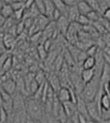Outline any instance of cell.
<instances>
[{
  "label": "cell",
  "instance_id": "obj_18",
  "mask_svg": "<svg viewBox=\"0 0 110 123\" xmlns=\"http://www.w3.org/2000/svg\"><path fill=\"white\" fill-rule=\"evenodd\" d=\"M53 4H54L55 8L58 10L60 12L62 13V15L67 17L68 7H67V6L65 5V3H63V0H53Z\"/></svg>",
  "mask_w": 110,
  "mask_h": 123
},
{
  "label": "cell",
  "instance_id": "obj_19",
  "mask_svg": "<svg viewBox=\"0 0 110 123\" xmlns=\"http://www.w3.org/2000/svg\"><path fill=\"white\" fill-rule=\"evenodd\" d=\"M35 80L39 85H43L44 83L46 82V74L41 70L38 71L35 75Z\"/></svg>",
  "mask_w": 110,
  "mask_h": 123
},
{
  "label": "cell",
  "instance_id": "obj_3",
  "mask_svg": "<svg viewBox=\"0 0 110 123\" xmlns=\"http://www.w3.org/2000/svg\"><path fill=\"white\" fill-rule=\"evenodd\" d=\"M86 109L87 114L91 121H95V122H101L100 117V112H99V107L95 101L86 103Z\"/></svg>",
  "mask_w": 110,
  "mask_h": 123
},
{
  "label": "cell",
  "instance_id": "obj_27",
  "mask_svg": "<svg viewBox=\"0 0 110 123\" xmlns=\"http://www.w3.org/2000/svg\"><path fill=\"white\" fill-rule=\"evenodd\" d=\"M38 55H39V58L41 59V60L45 61L46 59V57L48 56V52L45 50V49H44L43 45L42 44H39V46H38Z\"/></svg>",
  "mask_w": 110,
  "mask_h": 123
},
{
  "label": "cell",
  "instance_id": "obj_35",
  "mask_svg": "<svg viewBox=\"0 0 110 123\" xmlns=\"http://www.w3.org/2000/svg\"><path fill=\"white\" fill-rule=\"evenodd\" d=\"M46 122H47V123H61L57 118L53 117L50 114H47Z\"/></svg>",
  "mask_w": 110,
  "mask_h": 123
},
{
  "label": "cell",
  "instance_id": "obj_28",
  "mask_svg": "<svg viewBox=\"0 0 110 123\" xmlns=\"http://www.w3.org/2000/svg\"><path fill=\"white\" fill-rule=\"evenodd\" d=\"M24 3H25V1H12L10 4L13 7V11H17V10L24 8Z\"/></svg>",
  "mask_w": 110,
  "mask_h": 123
},
{
  "label": "cell",
  "instance_id": "obj_8",
  "mask_svg": "<svg viewBox=\"0 0 110 123\" xmlns=\"http://www.w3.org/2000/svg\"><path fill=\"white\" fill-rule=\"evenodd\" d=\"M70 25V22L67 19V17L66 16H62L60 18L56 21V27H57L58 31L59 34H63V35H66L68 27Z\"/></svg>",
  "mask_w": 110,
  "mask_h": 123
},
{
  "label": "cell",
  "instance_id": "obj_40",
  "mask_svg": "<svg viewBox=\"0 0 110 123\" xmlns=\"http://www.w3.org/2000/svg\"><path fill=\"white\" fill-rule=\"evenodd\" d=\"M103 123H110V118L108 119V120H106V121H104Z\"/></svg>",
  "mask_w": 110,
  "mask_h": 123
},
{
  "label": "cell",
  "instance_id": "obj_24",
  "mask_svg": "<svg viewBox=\"0 0 110 123\" xmlns=\"http://www.w3.org/2000/svg\"><path fill=\"white\" fill-rule=\"evenodd\" d=\"M77 23L79 24L81 26H85V25H87L91 24V22L90 21V20L88 19V17H86V16L81 15V14H80L79 17H78Z\"/></svg>",
  "mask_w": 110,
  "mask_h": 123
},
{
  "label": "cell",
  "instance_id": "obj_1",
  "mask_svg": "<svg viewBox=\"0 0 110 123\" xmlns=\"http://www.w3.org/2000/svg\"><path fill=\"white\" fill-rule=\"evenodd\" d=\"M26 112L30 118L34 122H42L45 115V108L43 104L33 98L26 99Z\"/></svg>",
  "mask_w": 110,
  "mask_h": 123
},
{
  "label": "cell",
  "instance_id": "obj_17",
  "mask_svg": "<svg viewBox=\"0 0 110 123\" xmlns=\"http://www.w3.org/2000/svg\"><path fill=\"white\" fill-rule=\"evenodd\" d=\"M45 7V17H47L49 20L51 19L52 14H53V11L55 10L54 4H53V1L51 0H44Z\"/></svg>",
  "mask_w": 110,
  "mask_h": 123
},
{
  "label": "cell",
  "instance_id": "obj_36",
  "mask_svg": "<svg viewBox=\"0 0 110 123\" xmlns=\"http://www.w3.org/2000/svg\"><path fill=\"white\" fill-rule=\"evenodd\" d=\"M34 3H35L34 0H27V1H25V3H24V8H25V10H27L30 7H32Z\"/></svg>",
  "mask_w": 110,
  "mask_h": 123
},
{
  "label": "cell",
  "instance_id": "obj_26",
  "mask_svg": "<svg viewBox=\"0 0 110 123\" xmlns=\"http://www.w3.org/2000/svg\"><path fill=\"white\" fill-rule=\"evenodd\" d=\"M24 15H25V9L22 8V9L17 10V11H14L13 17L15 20H17V21H21L23 20Z\"/></svg>",
  "mask_w": 110,
  "mask_h": 123
},
{
  "label": "cell",
  "instance_id": "obj_7",
  "mask_svg": "<svg viewBox=\"0 0 110 123\" xmlns=\"http://www.w3.org/2000/svg\"><path fill=\"white\" fill-rule=\"evenodd\" d=\"M46 80H48V84L49 86L53 89V90L55 92V94L58 92L61 88V81L59 77L55 73H50L49 76H46Z\"/></svg>",
  "mask_w": 110,
  "mask_h": 123
},
{
  "label": "cell",
  "instance_id": "obj_39",
  "mask_svg": "<svg viewBox=\"0 0 110 123\" xmlns=\"http://www.w3.org/2000/svg\"><path fill=\"white\" fill-rule=\"evenodd\" d=\"M4 2H3V1H0V10H1V8H2V7H3V5L4 4Z\"/></svg>",
  "mask_w": 110,
  "mask_h": 123
},
{
  "label": "cell",
  "instance_id": "obj_41",
  "mask_svg": "<svg viewBox=\"0 0 110 123\" xmlns=\"http://www.w3.org/2000/svg\"><path fill=\"white\" fill-rule=\"evenodd\" d=\"M65 123H72V122L71 121V119H68V120H67Z\"/></svg>",
  "mask_w": 110,
  "mask_h": 123
},
{
  "label": "cell",
  "instance_id": "obj_29",
  "mask_svg": "<svg viewBox=\"0 0 110 123\" xmlns=\"http://www.w3.org/2000/svg\"><path fill=\"white\" fill-rule=\"evenodd\" d=\"M39 87V85L38 84L36 81L35 80V79H34V80L31 81V85H30V86H29V94L33 95L38 90Z\"/></svg>",
  "mask_w": 110,
  "mask_h": 123
},
{
  "label": "cell",
  "instance_id": "obj_25",
  "mask_svg": "<svg viewBox=\"0 0 110 123\" xmlns=\"http://www.w3.org/2000/svg\"><path fill=\"white\" fill-rule=\"evenodd\" d=\"M98 50H99V48L96 46V44H93L86 49L85 53H86L87 57H95Z\"/></svg>",
  "mask_w": 110,
  "mask_h": 123
},
{
  "label": "cell",
  "instance_id": "obj_4",
  "mask_svg": "<svg viewBox=\"0 0 110 123\" xmlns=\"http://www.w3.org/2000/svg\"><path fill=\"white\" fill-rule=\"evenodd\" d=\"M26 108V99L24 95L16 93L13 97V111L14 112H18Z\"/></svg>",
  "mask_w": 110,
  "mask_h": 123
},
{
  "label": "cell",
  "instance_id": "obj_38",
  "mask_svg": "<svg viewBox=\"0 0 110 123\" xmlns=\"http://www.w3.org/2000/svg\"><path fill=\"white\" fill-rule=\"evenodd\" d=\"M107 87H108V90H109V92L110 94V81L109 83H107Z\"/></svg>",
  "mask_w": 110,
  "mask_h": 123
},
{
  "label": "cell",
  "instance_id": "obj_34",
  "mask_svg": "<svg viewBox=\"0 0 110 123\" xmlns=\"http://www.w3.org/2000/svg\"><path fill=\"white\" fill-rule=\"evenodd\" d=\"M10 54H8V53H7V51H6L5 53H3V54H1L0 55V69L2 68V67H3V63L5 62V61H6V59L8 57Z\"/></svg>",
  "mask_w": 110,
  "mask_h": 123
},
{
  "label": "cell",
  "instance_id": "obj_33",
  "mask_svg": "<svg viewBox=\"0 0 110 123\" xmlns=\"http://www.w3.org/2000/svg\"><path fill=\"white\" fill-rule=\"evenodd\" d=\"M63 3H65V5L67 7H70L77 6V3H79V1H77V0H63Z\"/></svg>",
  "mask_w": 110,
  "mask_h": 123
},
{
  "label": "cell",
  "instance_id": "obj_23",
  "mask_svg": "<svg viewBox=\"0 0 110 123\" xmlns=\"http://www.w3.org/2000/svg\"><path fill=\"white\" fill-rule=\"evenodd\" d=\"M87 3H88V4L90 5V7H91L92 11L97 12H99V14H101L100 8H99V1H97V0H88Z\"/></svg>",
  "mask_w": 110,
  "mask_h": 123
},
{
  "label": "cell",
  "instance_id": "obj_22",
  "mask_svg": "<svg viewBox=\"0 0 110 123\" xmlns=\"http://www.w3.org/2000/svg\"><path fill=\"white\" fill-rule=\"evenodd\" d=\"M35 6L38 10L39 13L40 15L45 16V7L44 0H35Z\"/></svg>",
  "mask_w": 110,
  "mask_h": 123
},
{
  "label": "cell",
  "instance_id": "obj_20",
  "mask_svg": "<svg viewBox=\"0 0 110 123\" xmlns=\"http://www.w3.org/2000/svg\"><path fill=\"white\" fill-rule=\"evenodd\" d=\"M86 17H88V19L90 20V21H91V23L99 21L100 19L102 18V15L95 11H91V12H89L86 15Z\"/></svg>",
  "mask_w": 110,
  "mask_h": 123
},
{
  "label": "cell",
  "instance_id": "obj_30",
  "mask_svg": "<svg viewBox=\"0 0 110 123\" xmlns=\"http://www.w3.org/2000/svg\"><path fill=\"white\" fill-rule=\"evenodd\" d=\"M24 30L25 29V25H24L23 21H19L17 24H16V31H17V35H21V33L24 32Z\"/></svg>",
  "mask_w": 110,
  "mask_h": 123
},
{
  "label": "cell",
  "instance_id": "obj_21",
  "mask_svg": "<svg viewBox=\"0 0 110 123\" xmlns=\"http://www.w3.org/2000/svg\"><path fill=\"white\" fill-rule=\"evenodd\" d=\"M13 57L12 55H9L8 57L6 59L5 62L3 63L1 70L3 71V72H7V71L11 69V67H13Z\"/></svg>",
  "mask_w": 110,
  "mask_h": 123
},
{
  "label": "cell",
  "instance_id": "obj_15",
  "mask_svg": "<svg viewBox=\"0 0 110 123\" xmlns=\"http://www.w3.org/2000/svg\"><path fill=\"white\" fill-rule=\"evenodd\" d=\"M77 7L81 15L86 16L88 13L92 11L90 5L88 4L87 1H84V0H80L77 5Z\"/></svg>",
  "mask_w": 110,
  "mask_h": 123
},
{
  "label": "cell",
  "instance_id": "obj_11",
  "mask_svg": "<svg viewBox=\"0 0 110 123\" xmlns=\"http://www.w3.org/2000/svg\"><path fill=\"white\" fill-rule=\"evenodd\" d=\"M95 76V69H91V70H82L81 72V79L82 80L84 85H86L89 82L93 80V78Z\"/></svg>",
  "mask_w": 110,
  "mask_h": 123
},
{
  "label": "cell",
  "instance_id": "obj_9",
  "mask_svg": "<svg viewBox=\"0 0 110 123\" xmlns=\"http://www.w3.org/2000/svg\"><path fill=\"white\" fill-rule=\"evenodd\" d=\"M76 108H77V111L78 113L86 117L90 120L89 117H88V114H87L86 102H85L80 95H77V103H76Z\"/></svg>",
  "mask_w": 110,
  "mask_h": 123
},
{
  "label": "cell",
  "instance_id": "obj_12",
  "mask_svg": "<svg viewBox=\"0 0 110 123\" xmlns=\"http://www.w3.org/2000/svg\"><path fill=\"white\" fill-rule=\"evenodd\" d=\"M2 43L6 50H10L13 47V44L15 43V37L8 33H5L2 38Z\"/></svg>",
  "mask_w": 110,
  "mask_h": 123
},
{
  "label": "cell",
  "instance_id": "obj_10",
  "mask_svg": "<svg viewBox=\"0 0 110 123\" xmlns=\"http://www.w3.org/2000/svg\"><path fill=\"white\" fill-rule=\"evenodd\" d=\"M62 105H63V110H64L66 115H67V117L69 119L71 118L74 114H76L77 112V108H76V104H74L71 101L63 103V104H62Z\"/></svg>",
  "mask_w": 110,
  "mask_h": 123
},
{
  "label": "cell",
  "instance_id": "obj_31",
  "mask_svg": "<svg viewBox=\"0 0 110 123\" xmlns=\"http://www.w3.org/2000/svg\"><path fill=\"white\" fill-rule=\"evenodd\" d=\"M42 45H43L44 49H45V50L47 51L48 53H49V51L51 50L52 45H53V43H52V39H47V40H45V42L42 43Z\"/></svg>",
  "mask_w": 110,
  "mask_h": 123
},
{
  "label": "cell",
  "instance_id": "obj_13",
  "mask_svg": "<svg viewBox=\"0 0 110 123\" xmlns=\"http://www.w3.org/2000/svg\"><path fill=\"white\" fill-rule=\"evenodd\" d=\"M79 16H80V12H79V11H78L77 6L68 7L67 17V19H68L70 23L77 22Z\"/></svg>",
  "mask_w": 110,
  "mask_h": 123
},
{
  "label": "cell",
  "instance_id": "obj_6",
  "mask_svg": "<svg viewBox=\"0 0 110 123\" xmlns=\"http://www.w3.org/2000/svg\"><path fill=\"white\" fill-rule=\"evenodd\" d=\"M1 90L6 92L7 94L13 96V94H16L17 92V85H16V81L13 80V79H9V80L4 81L2 84H0Z\"/></svg>",
  "mask_w": 110,
  "mask_h": 123
},
{
  "label": "cell",
  "instance_id": "obj_37",
  "mask_svg": "<svg viewBox=\"0 0 110 123\" xmlns=\"http://www.w3.org/2000/svg\"><path fill=\"white\" fill-rule=\"evenodd\" d=\"M5 21H6V19L3 18L2 16H0V28H2V27H3V24H4Z\"/></svg>",
  "mask_w": 110,
  "mask_h": 123
},
{
  "label": "cell",
  "instance_id": "obj_5",
  "mask_svg": "<svg viewBox=\"0 0 110 123\" xmlns=\"http://www.w3.org/2000/svg\"><path fill=\"white\" fill-rule=\"evenodd\" d=\"M56 95L61 104L71 101V93L70 87H61L60 90L56 93Z\"/></svg>",
  "mask_w": 110,
  "mask_h": 123
},
{
  "label": "cell",
  "instance_id": "obj_32",
  "mask_svg": "<svg viewBox=\"0 0 110 123\" xmlns=\"http://www.w3.org/2000/svg\"><path fill=\"white\" fill-rule=\"evenodd\" d=\"M62 13L58 11V9H56L53 11V14H52V17H51V19H50V21H57L58 20L60 17H62Z\"/></svg>",
  "mask_w": 110,
  "mask_h": 123
},
{
  "label": "cell",
  "instance_id": "obj_16",
  "mask_svg": "<svg viewBox=\"0 0 110 123\" xmlns=\"http://www.w3.org/2000/svg\"><path fill=\"white\" fill-rule=\"evenodd\" d=\"M95 65H96L95 57H87L82 62V69L83 70L95 69Z\"/></svg>",
  "mask_w": 110,
  "mask_h": 123
},
{
  "label": "cell",
  "instance_id": "obj_14",
  "mask_svg": "<svg viewBox=\"0 0 110 123\" xmlns=\"http://www.w3.org/2000/svg\"><path fill=\"white\" fill-rule=\"evenodd\" d=\"M13 9L10 3H4L0 10V16L3 17L4 19H8L13 17Z\"/></svg>",
  "mask_w": 110,
  "mask_h": 123
},
{
  "label": "cell",
  "instance_id": "obj_2",
  "mask_svg": "<svg viewBox=\"0 0 110 123\" xmlns=\"http://www.w3.org/2000/svg\"><path fill=\"white\" fill-rule=\"evenodd\" d=\"M99 78H100V74L95 72V76L93 78V80L84 86L83 90L81 93L80 96L86 103L92 102L95 100L99 89Z\"/></svg>",
  "mask_w": 110,
  "mask_h": 123
}]
</instances>
